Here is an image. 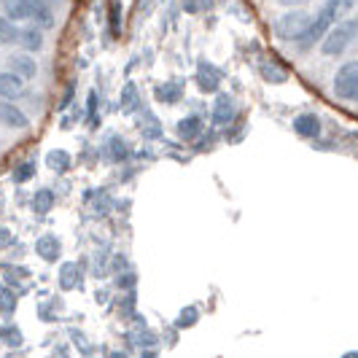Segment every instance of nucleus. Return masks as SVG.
I'll return each instance as SVG.
<instances>
[{
    "instance_id": "1",
    "label": "nucleus",
    "mask_w": 358,
    "mask_h": 358,
    "mask_svg": "<svg viewBox=\"0 0 358 358\" xmlns=\"http://www.w3.org/2000/svg\"><path fill=\"white\" fill-rule=\"evenodd\" d=\"M353 6H356V0H326L321 6V11L313 17V22H310V27H307V33L302 36V41L296 43L299 52H310L315 43H321L323 38H326V33H329L340 19H345V14H348Z\"/></svg>"
},
{
    "instance_id": "2",
    "label": "nucleus",
    "mask_w": 358,
    "mask_h": 358,
    "mask_svg": "<svg viewBox=\"0 0 358 358\" xmlns=\"http://www.w3.org/2000/svg\"><path fill=\"white\" fill-rule=\"evenodd\" d=\"M3 14L14 22H30L43 30L54 27V14L46 0H3Z\"/></svg>"
},
{
    "instance_id": "3",
    "label": "nucleus",
    "mask_w": 358,
    "mask_h": 358,
    "mask_svg": "<svg viewBox=\"0 0 358 358\" xmlns=\"http://www.w3.org/2000/svg\"><path fill=\"white\" fill-rule=\"evenodd\" d=\"M356 38H358V17L340 19L321 41V52L326 54V57H340L342 52L350 49V43H353Z\"/></svg>"
},
{
    "instance_id": "4",
    "label": "nucleus",
    "mask_w": 358,
    "mask_h": 358,
    "mask_svg": "<svg viewBox=\"0 0 358 358\" xmlns=\"http://www.w3.org/2000/svg\"><path fill=\"white\" fill-rule=\"evenodd\" d=\"M310 22L313 17L302 11V8H294V11H288L283 17L275 22V36L280 38V41H294V43H299L302 36L307 33V27H310Z\"/></svg>"
},
{
    "instance_id": "5",
    "label": "nucleus",
    "mask_w": 358,
    "mask_h": 358,
    "mask_svg": "<svg viewBox=\"0 0 358 358\" xmlns=\"http://www.w3.org/2000/svg\"><path fill=\"white\" fill-rule=\"evenodd\" d=\"M334 94L345 103H358V59L345 62L334 73Z\"/></svg>"
},
{
    "instance_id": "6",
    "label": "nucleus",
    "mask_w": 358,
    "mask_h": 358,
    "mask_svg": "<svg viewBox=\"0 0 358 358\" xmlns=\"http://www.w3.org/2000/svg\"><path fill=\"white\" fill-rule=\"evenodd\" d=\"M0 124L8 129H27L30 119L19 106H14V100H0Z\"/></svg>"
},
{
    "instance_id": "7",
    "label": "nucleus",
    "mask_w": 358,
    "mask_h": 358,
    "mask_svg": "<svg viewBox=\"0 0 358 358\" xmlns=\"http://www.w3.org/2000/svg\"><path fill=\"white\" fill-rule=\"evenodd\" d=\"M24 97V78L14 71L0 73V100H19Z\"/></svg>"
},
{
    "instance_id": "8",
    "label": "nucleus",
    "mask_w": 358,
    "mask_h": 358,
    "mask_svg": "<svg viewBox=\"0 0 358 358\" xmlns=\"http://www.w3.org/2000/svg\"><path fill=\"white\" fill-rule=\"evenodd\" d=\"M197 84H199V92H215V90H218V84H221V71L215 68L213 62H208V59H199V65H197Z\"/></svg>"
},
{
    "instance_id": "9",
    "label": "nucleus",
    "mask_w": 358,
    "mask_h": 358,
    "mask_svg": "<svg viewBox=\"0 0 358 358\" xmlns=\"http://www.w3.org/2000/svg\"><path fill=\"white\" fill-rule=\"evenodd\" d=\"M8 71H14L17 76H22L24 81H30V78L38 76V62L30 57V52L11 54V57H8Z\"/></svg>"
},
{
    "instance_id": "10",
    "label": "nucleus",
    "mask_w": 358,
    "mask_h": 358,
    "mask_svg": "<svg viewBox=\"0 0 358 358\" xmlns=\"http://www.w3.org/2000/svg\"><path fill=\"white\" fill-rule=\"evenodd\" d=\"M19 46L30 54L41 52V49H43V27H38V24H27V27H22Z\"/></svg>"
},
{
    "instance_id": "11",
    "label": "nucleus",
    "mask_w": 358,
    "mask_h": 358,
    "mask_svg": "<svg viewBox=\"0 0 358 358\" xmlns=\"http://www.w3.org/2000/svg\"><path fill=\"white\" fill-rule=\"evenodd\" d=\"M294 132L302 138H318L321 135V119L315 113H299L294 119Z\"/></svg>"
},
{
    "instance_id": "12",
    "label": "nucleus",
    "mask_w": 358,
    "mask_h": 358,
    "mask_svg": "<svg viewBox=\"0 0 358 358\" xmlns=\"http://www.w3.org/2000/svg\"><path fill=\"white\" fill-rule=\"evenodd\" d=\"M36 253L43 259V262H57L59 256H62V245H59V240L54 237V234H43V237H38L36 243Z\"/></svg>"
},
{
    "instance_id": "13",
    "label": "nucleus",
    "mask_w": 358,
    "mask_h": 358,
    "mask_svg": "<svg viewBox=\"0 0 358 358\" xmlns=\"http://www.w3.org/2000/svg\"><path fill=\"white\" fill-rule=\"evenodd\" d=\"M259 73H262V78H264L267 84H286L288 81V71L278 59H262Z\"/></svg>"
},
{
    "instance_id": "14",
    "label": "nucleus",
    "mask_w": 358,
    "mask_h": 358,
    "mask_svg": "<svg viewBox=\"0 0 358 358\" xmlns=\"http://www.w3.org/2000/svg\"><path fill=\"white\" fill-rule=\"evenodd\" d=\"M84 283V275H81V267L76 262H68L59 267V286L65 291H73V288H81Z\"/></svg>"
},
{
    "instance_id": "15",
    "label": "nucleus",
    "mask_w": 358,
    "mask_h": 358,
    "mask_svg": "<svg viewBox=\"0 0 358 358\" xmlns=\"http://www.w3.org/2000/svg\"><path fill=\"white\" fill-rule=\"evenodd\" d=\"M19 36H22V27L14 19L0 14V46H19Z\"/></svg>"
},
{
    "instance_id": "16",
    "label": "nucleus",
    "mask_w": 358,
    "mask_h": 358,
    "mask_svg": "<svg viewBox=\"0 0 358 358\" xmlns=\"http://www.w3.org/2000/svg\"><path fill=\"white\" fill-rule=\"evenodd\" d=\"M154 97L164 103V106H173V103H178L180 97H183V84L178 81H167V84H157V90H154Z\"/></svg>"
},
{
    "instance_id": "17",
    "label": "nucleus",
    "mask_w": 358,
    "mask_h": 358,
    "mask_svg": "<svg viewBox=\"0 0 358 358\" xmlns=\"http://www.w3.org/2000/svg\"><path fill=\"white\" fill-rule=\"evenodd\" d=\"M232 119H234V100L229 94H218L213 108V122L221 127V124H229Z\"/></svg>"
},
{
    "instance_id": "18",
    "label": "nucleus",
    "mask_w": 358,
    "mask_h": 358,
    "mask_svg": "<svg viewBox=\"0 0 358 358\" xmlns=\"http://www.w3.org/2000/svg\"><path fill=\"white\" fill-rule=\"evenodd\" d=\"M46 164H49V170L52 173H68L71 170V154L68 151H62V148H52L49 154H46Z\"/></svg>"
},
{
    "instance_id": "19",
    "label": "nucleus",
    "mask_w": 358,
    "mask_h": 358,
    "mask_svg": "<svg viewBox=\"0 0 358 358\" xmlns=\"http://www.w3.org/2000/svg\"><path fill=\"white\" fill-rule=\"evenodd\" d=\"M199 132H202L199 116H186L178 122V138H183V141H194V138H199Z\"/></svg>"
},
{
    "instance_id": "20",
    "label": "nucleus",
    "mask_w": 358,
    "mask_h": 358,
    "mask_svg": "<svg viewBox=\"0 0 358 358\" xmlns=\"http://www.w3.org/2000/svg\"><path fill=\"white\" fill-rule=\"evenodd\" d=\"M108 30H110V38L122 36V3L119 0L108 3Z\"/></svg>"
},
{
    "instance_id": "21",
    "label": "nucleus",
    "mask_w": 358,
    "mask_h": 358,
    "mask_svg": "<svg viewBox=\"0 0 358 358\" xmlns=\"http://www.w3.org/2000/svg\"><path fill=\"white\" fill-rule=\"evenodd\" d=\"M52 205H54L52 189H38L36 197H33V210H36L38 215H46L49 210H52Z\"/></svg>"
},
{
    "instance_id": "22",
    "label": "nucleus",
    "mask_w": 358,
    "mask_h": 358,
    "mask_svg": "<svg viewBox=\"0 0 358 358\" xmlns=\"http://www.w3.org/2000/svg\"><path fill=\"white\" fill-rule=\"evenodd\" d=\"M17 310V294L11 291V286H0V313L11 315Z\"/></svg>"
},
{
    "instance_id": "23",
    "label": "nucleus",
    "mask_w": 358,
    "mask_h": 358,
    "mask_svg": "<svg viewBox=\"0 0 358 358\" xmlns=\"http://www.w3.org/2000/svg\"><path fill=\"white\" fill-rule=\"evenodd\" d=\"M0 340L6 342L8 348H19L24 342V337H22L19 326H0Z\"/></svg>"
},
{
    "instance_id": "24",
    "label": "nucleus",
    "mask_w": 358,
    "mask_h": 358,
    "mask_svg": "<svg viewBox=\"0 0 358 358\" xmlns=\"http://www.w3.org/2000/svg\"><path fill=\"white\" fill-rule=\"evenodd\" d=\"M108 148H110V157L116 162H124L127 157H129V148H127V143L119 138V135H113L110 141H108Z\"/></svg>"
},
{
    "instance_id": "25",
    "label": "nucleus",
    "mask_w": 358,
    "mask_h": 358,
    "mask_svg": "<svg viewBox=\"0 0 358 358\" xmlns=\"http://www.w3.org/2000/svg\"><path fill=\"white\" fill-rule=\"evenodd\" d=\"M138 108V90H135V84H127L124 87V94H122V110H135Z\"/></svg>"
},
{
    "instance_id": "26",
    "label": "nucleus",
    "mask_w": 358,
    "mask_h": 358,
    "mask_svg": "<svg viewBox=\"0 0 358 358\" xmlns=\"http://www.w3.org/2000/svg\"><path fill=\"white\" fill-rule=\"evenodd\" d=\"M36 176V164L33 162H22L17 170H14V183H24Z\"/></svg>"
},
{
    "instance_id": "27",
    "label": "nucleus",
    "mask_w": 358,
    "mask_h": 358,
    "mask_svg": "<svg viewBox=\"0 0 358 358\" xmlns=\"http://www.w3.org/2000/svg\"><path fill=\"white\" fill-rule=\"evenodd\" d=\"M30 278V272L24 267H8L6 269V280H8V286L14 288L17 283H22V280H27Z\"/></svg>"
},
{
    "instance_id": "28",
    "label": "nucleus",
    "mask_w": 358,
    "mask_h": 358,
    "mask_svg": "<svg viewBox=\"0 0 358 358\" xmlns=\"http://www.w3.org/2000/svg\"><path fill=\"white\" fill-rule=\"evenodd\" d=\"M71 337H73V340H76V345H78V348H81V350H84V356H92V348H90V342L84 340V334H81V331H78V329H73V331H71Z\"/></svg>"
},
{
    "instance_id": "29",
    "label": "nucleus",
    "mask_w": 358,
    "mask_h": 358,
    "mask_svg": "<svg viewBox=\"0 0 358 358\" xmlns=\"http://www.w3.org/2000/svg\"><path fill=\"white\" fill-rule=\"evenodd\" d=\"M194 321H197V310H194V307H186V313H183V315H178L180 329H183V326H192Z\"/></svg>"
},
{
    "instance_id": "30",
    "label": "nucleus",
    "mask_w": 358,
    "mask_h": 358,
    "mask_svg": "<svg viewBox=\"0 0 358 358\" xmlns=\"http://www.w3.org/2000/svg\"><path fill=\"white\" fill-rule=\"evenodd\" d=\"M11 243H14V234H11V229L0 227V248H8Z\"/></svg>"
},
{
    "instance_id": "31",
    "label": "nucleus",
    "mask_w": 358,
    "mask_h": 358,
    "mask_svg": "<svg viewBox=\"0 0 358 358\" xmlns=\"http://www.w3.org/2000/svg\"><path fill=\"white\" fill-rule=\"evenodd\" d=\"M94 113H97V92H92L90 94V116L94 119Z\"/></svg>"
},
{
    "instance_id": "32",
    "label": "nucleus",
    "mask_w": 358,
    "mask_h": 358,
    "mask_svg": "<svg viewBox=\"0 0 358 358\" xmlns=\"http://www.w3.org/2000/svg\"><path fill=\"white\" fill-rule=\"evenodd\" d=\"M116 283H119V286H124V288H129L132 283H135V275H124V278H119Z\"/></svg>"
},
{
    "instance_id": "33",
    "label": "nucleus",
    "mask_w": 358,
    "mask_h": 358,
    "mask_svg": "<svg viewBox=\"0 0 358 358\" xmlns=\"http://www.w3.org/2000/svg\"><path fill=\"white\" fill-rule=\"evenodd\" d=\"M73 92H76V87H68V92H65V97H62V108H68V103H71V97H73Z\"/></svg>"
},
{
    "instance_id": "34",
    "label": "nucleus",
    "mask_w": 358,
    "mask_h": 358,
    "mask_svg": "<svg viewBox=\"0 0 358 358\" xmlns=\"http://www.w3.org/2000/svg\"><path fill=\"white\" fill-rule=\"evenodd\" d=\"M278 3H280V6H291V8H294V6H305L307 0H278Z\"/></svg>"
},
{
    "instance_id": "35",
    "label": "nucleus",
    "mask_w": 358,
    "mask_h": 358,
    "mask_svg": "<svg viewBox=\"0 0 358 358\" xmlns=\"http://www.w3.org/2000/svg\"><path fill=\"white\" fill-rule=\"evenodd\" d=\"M141 358H157V353H154V350H145V353Z\"/></svg>"
},
{
    "instance_id": "36",
    "label": "nucleus",
    "mask_w": 358,
    "mask_h": 358,
    "mask_svg": "<svg viewBox=\"0 0 358 358\" xmlns=\"http://www.w3.org/2000/svg\"><path fill=\"white\" fill-rule=\"evenodd\" d=\"M148 3H151V0H141V8H143V11L148 8Z\"/></svg>"
},
{
    "instance_id": "37",
    "label": "nucleus",
    "mask_w": 358,
    "mask_h": 358,
    "mask_svg": "<svg viewBox=\"0 0 358 358\" xmlns=\"http://www.w3.org/2000/svg\"><path fill=\"white\" fill-rule=\"evenodd\" d=\"M110 358H127V356H124V353H113Z\"/></svg>"
},
{
    "instance_id": "38",
    "label": "nucleus",
    "mask_w": 358,
    "mask_h": 358,
    "mask_svg": "<svg viewBox=\"0 0 358 358\" xmlns=\"http://www.w3.org/2000/svg\"><path fill=\"white\" fill-rule=\"evenodd\" d=\"M345 358H358V353H350V356H345Z\"/></svg>"
}]
</instances>
